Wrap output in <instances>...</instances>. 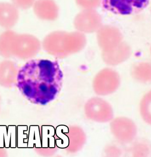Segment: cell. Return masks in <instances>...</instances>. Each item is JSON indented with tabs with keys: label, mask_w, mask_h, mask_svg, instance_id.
Listing matches in <instances>:
<instances>
[{
	"label": "cell",
	"mask_w": 151,
	"mask_h": 157,
	"mask_svg": "<svg viewBox=\"0 0 151 157\" xmlns=\"http://www.w3.org/2000/svg\"><path fill=\"white\" fill-rule=\"evenodd\" d=\"M14 4L21 9H27L31 6L35 0H12Z\"/></svg>",
	"instance_id": "obj_4"
},
{
	"label": "cell",
	"mask_w": 151,
	"mask_h": 157,
	"mask_svg": "<svg viewBox=\"0 0 151 157\" xmlns=\"http://www.w3.org/2000/svg\"><path fill=\"white\" fill-rule=\"evenodd\" d=\"M150 0H101L103 8L115 14H136L142 11Z\"/></svg>",
	"instance_id": "obj_2"
},
{
	"label": "cell",
	"mask_w": 151,
	"mask_h": 157,
	"mask_svg": "<svg viewBox=\"0 0 151 157\" xmlns=\"http://www.w3.org/2000/svg\"><path fill=\"white\" fill-rule=\"evenodd\" d=\"M63 75L56 61L37 59L27 62L17 77V87L30 102L45 105L55 99L62 85Z\"/></svg>",
	"instance_id": "obj_1"
},
{
	"label": "cell",
	"mask_w": 151,
	"mask_h": 157,
	"mask_svg": "<svg viewBox=\"0 0 151 157\" xmlns=\"http://www.w3.org/2000/svg\"><path fill=\"white\" fill-rule=\"evenodd\" d=\"M34 10L40 17H46L56 13V5L51 0H38L34 6Z\"/></svg>",
	"instance_id": "obj_3"
},
{
	"label": "cell",
	"mask_w": 151,
	"mask_h": 157,
	"mask_svg": "<svg viewBox=\"0 0 151 157\" xmlns=\"http://www.w3.org/2000/svg\"><path fill=\"white\" fill-rule=\"evenodd\" d=\"M78 3L83 6H94L101 0H78Z\"/></svg>",
	"instance_id": "obj_5"
}]
</instances>
